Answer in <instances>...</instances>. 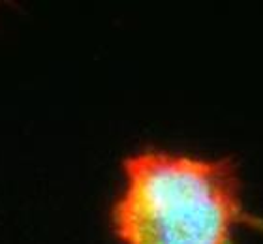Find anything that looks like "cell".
Returning <instances> with one entry per match:
<instances>
[{
    "label": "cell",
    "instance_id": "6da1fadb",
    "mask_svg": "<svg viewBox=\"0 0 263 244\" xmlns=\"http://www.w3.org/2000/svg\"><path fill=\"white\" fill-rule=\"evenodd\" d=\"M122 188L109 207L119 244H237L263 231L245 197L233 154H196L147 145L122 158Z\"/></svg>",
    "mask_w": 263,
    "mask_h": 244
}]
</instances>
